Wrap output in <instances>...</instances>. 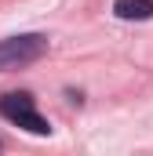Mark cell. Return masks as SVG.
Here are the masks:
<instances>
[{"instance_id":"1","label":"cell","mask_w":153,"mask_h":156,"mask_svg":"<svg viewBox=\"0 0 153 156\" xmlns=\"http://www.w3.org/2000/svg\"><path fill=\"white\" fill-rule=\"evenodd\" d=\"M44 55H47V37H40V33L7 37V40H0V73L33 66V62H40Z\"/></svg>"},{"instance_id":"3","label":"cell","mask_w":153,"mask_h":156,"mask_svg":"<svg viewBox=\"0 0 153 156\" xmlns=\"http://www.w3.org/2000/svg\"><path fill=\"white\" fill-rule=\"evenodd\" d=\"M113 15L124 22H150L153 18V0H117Z\"/></svg>"},{"instance_id":"2","label":"cell","mask_w":153,"mask_h":156,"mask_svg":"<svg viewBox=\"0 0 153 156\" xmlns=\"http://www.w3.org/2000/svg\"><path fill=\"white\" fill-rule=\"evenodd\" d=\"M0 116H7L11 123H18L22 131H29V134H51V123L37 113V98L29 94V91H11V94H4L0 98Z\"/></svg>"}]
</instances>
